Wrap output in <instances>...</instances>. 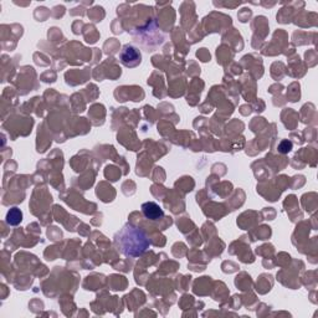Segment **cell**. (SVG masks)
<instances>
[{"instance_id": "cell-1", "label": "cell", "mask_w": 318, "mask_h": 318, "mask_svg": "<svg viewBox=\"0 0 318 318\" xmlns=\"http://www.w3.org/2000/svg\"><path fill=\"white\" fill-rule=\"evenodd\" d=\"M114 245L127 257H139L151 246V241L143 230L132 224H126L114 235Z\"/></svg>"}, {"instance_id": "cell-2", "label": "cell", "mask_w": 318, "mask_h": 318, "mask_svg": "<svg viewBox=\"0 0 318 318\" xmlns=\"http://www.w3.org/2000/svg\"><path fill=\"white\" fill-rule=\"evenodd\" d=\"M120 60L126 67H136L140 64L142 55L137 47L132 46V45H126L120 53Z\"/></svg>"}, {"instance_id": "cell-3", "label": "cell", "mask_w": 318, "mask_h": 318, "mask_svg": "<svg viewBox=\"0 0 318 318\" xmlns=\"http://www.w3.org/2000/svg\"><path fill=\"white\" fill-rule=\"evenodd\" d=\"M142 213L144 214V216L148 220L153 221L159 220V219H162L163 216H164V212H163L162 208L154 201L144 203V204L142 205Z\"/></svg>"}, {"instance_id": "cell-4", "label": "cell", "mask_w": 318, "mask_h": 318, "mask_svg": "<svg viewBox=\"0 0 318 318\" xmlns=\"http://www.w3.org/2000/svg\"><path fill=\"white\" fill-rule=\"evenodd\" d=\"M22 220V213L19 208H11V209L7 214V223L13 226H16L21 223Z\"/></svg>"}, {"instance_id": "cell-5", "label": "cell", "mask_w": 318, "mask_h": 318, "mask_svg": "<svg viewBox=\"0 0 318 318\" xmlns=\"http://www.w3.org/2000/svg\"><path fill=\"white\" fill-rule=\"evenodd\" d=\"M291 149H292V143L290 142V140H283V142H281V144L278 146V151H280L281 153H288Z\"/></svg>"}]
</instances>
